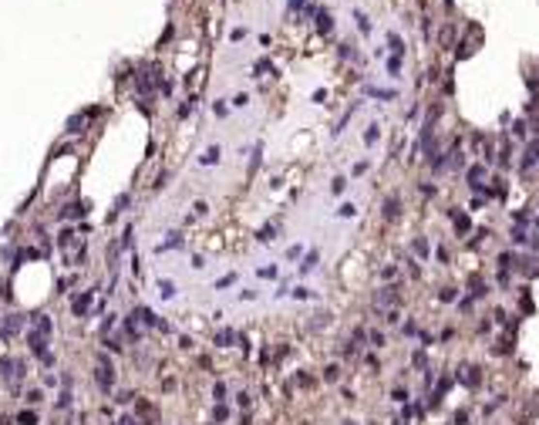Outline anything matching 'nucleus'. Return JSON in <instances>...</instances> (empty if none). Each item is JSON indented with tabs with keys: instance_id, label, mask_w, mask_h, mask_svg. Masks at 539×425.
Instances as JSON below:
<instances>
[{
	"instance_id": "obj_58",
	"label": "nucleus",
	"mask_w": 539,
	"mask_h": 425,
	"mask_svg": "<svg viewBox=\"0 0 539 425\" xmlns=\"http://www.w3.org/2000/svg\"><path fill=\"white\" fill-rule=\"evenodd\" d=\"M41 364H44V368H51V364H54V351L44 354V358H41Z\"/></svg>"
},
{
	"instance_id": "obj_21",
	"label": "nucleus",
	"mask_w": 539,
	"mask_h": 425,
	"mask_svg": "<svg viewBox=\"0 0 539 425\" xmlns=\"http://www.w3.org/2000/svg\"><path fill=\"white\" fill-rule=\"evenodd\" d=\"M388 48H391V51H395L398 58H401V54H404V41H401V37H398V34H388Z\"/></svg>"
},
{
	"instance_id": "obj_14",
	"label": "nucleus",
	"mask_w": 539,
	"mask_h": 425,
	"mask_svg": "<svg viewBox=\"0 0 539 425\" xmlns=\"http://www.w3.org/2000/svg\"><path fill=\"white\" fill-rule=\"evenodd\" d=\"M71 405H74V395H71V388H64V392L58 395V402H54V409H58V412H67Z\"/></svg>"
},
{
	"instance_id": "obj_53",
	"label": "nucleus",
	"mask_w": 539,
	"mask_h": 425,
	"mask_svg": "<svg viewBox=\"0 0 539 425\" xmlns=\"http://www.w3.org/2000/svg\"><path fill=\"white\" fill-rule=\"evenodd\" d=\"M297 385H303V388H310V385H314V378H310V375H297Z\"/></svg>"
},
{
	"instance_id": "obj_41",
	"label": "nucleus",
	"mask_w": 539,
	"mask_h": 425,
	"mask_svg": "<svg viewBox=\"0 0 539 425\" xmlns=\"http://www.w3.org/2000/svg\"><path fill=\"white\" fill-rule=\"evenodd\" d=\"M84 263H88V250H84V246H81V250H78V253H74V267H84Z\"/></svg>"
},
{
	"instance_id": "obj_22",
	"label": "nucleus",
	"mask_w": 539,
	"mask_h": 425,
	"mask_svg": "<svg viewBox=\"0 0 539 425\" xmlns=\"http://www.w3.org/2000/svg\"><path fill=\"white\" fill-rule=\"evenodd\" d=\"M273 236H276V226H273V223H270V226H263V229L256 233V240H260V243H273Z\"/></svg>"
},
{
	"instance_id": "obj_33",
	"label": "nucleus",
	"mask_w": 539,
	"mask_h": 425,
	"mask_svg": "<svg viewBox=\"0 0 539 425\" xmlns=\"http://www.w3.org/2000/svg\"><path fill=\"white\" fill-rule=\"evenodd\" d=\"M414 253H418V257H428V253H431L428 240H421V236H418V240H414Z\"/></svg>"
},
{
	"instance_id": "obj_6",
	"label": "nucleus",
	"mask_w": 539,
	"mask_h": 425,
	"mask_svg": "<svg viewBox=\"0 0 539 425\" xmlns=\"http://www.w3.org/2000/svg\"><path fill=\"white\" fill-rule=\"evenodd\" d=\"M459 381H462L465 388H478V385H482V368H478V364H462V368H459Z\"/></svg>"
},
{
	"instance_id": "obj_34",
	"label": "nucleus",
	"mask_w": 539,
	"mask_h": 425,
	"mask_svg": "<svg viewBox=\"0 0 539 425\" xmlns=\"http://www.w3.org/2000/svg\"><path fill=\"white\" fill-rule=\"evenodd\" d=\"M344 189H347V179H344V176H337L334 182H331V193H334V196H340Z\"/></svg>"
},
{
	"instance_id": "obj_50",
	"label": "nucleus",
	"mask_w": 539,
	"mask_h": 425,
	"mask_svg": "<svg viewBox=\"0 0 539 425\" xmlns=\"http://www.w3.org/2000/svg\"><path fill=\"white\" fill-rule=\"evenodd\" d=\"M411 361H414V368H425V364H428V358H425L421 351H414V358H411Z\"/></svg>"
},
{
	"instance_id": "obj_43",
	"label": "nucleus",
	"mask_w": 539,
	"mask_h": 425,
	"mask_svg": "<svg viewBox=\"0 0 539 425\" xmlns=\"http://www.w3.org/2000/svg\"><path fill=\"white\" fill-rule=\"evenodd\" d=\"M250 402H253L250 392H239V395H236V405H239V409H250Z\"/></svg>"
},
{
	"instance_id": "obj_36",
	"label": "nucleus",
	"mask_w": 539,
	"mask_h": 425,
	"mask_svg": "<svg viewBox=\"0 0 539 425\" xmlns=\"http://www.w3.org/2000/svg\"><path fill=\"white\" fill-rule=\"evenodd\" d=\"M212 398H216V402H226V385H222V381L212 385Z\"/></svg>"
},
{
	"instance_id": "obj_8",
	"label": "nucleus",
	"mask_w": 539,
	"mask_h": 425,
	"mask_svg": "<svg viewBox=\"0 0 539 425\" xmlns=\"http://www.w3.org/2000/svg\"><path fill=\"white\" fill-rule=\"evenodd\" d=\"M448 388H452V378L445 375V378L435 385V392H431V402H428V405H431V409H435V405H442V398H445V392H448Z\"/></svg>"
},
{
	"instance_id": "obj_9",
	"label": "nucleus",
	"mask_w": 539,
	"mask_h": 425,
	"mask_svg": "<svg viewBox=\"0 0 539 425\" xmlns=\"http://www.w3.org/2000/svg\"><path fill=\"white\" fill-rule=\"evenodd\" d=\"M219 159H222V148H219V145H209V148H206V152L199 155V162H202V165H216Z\"/></svg>"
},
{
	"instance_id": "obj_40",
	"label": "nucleus",
	"mask_w": 539,
	"mask_h": 425,
	"mask_svg": "<svg viewBox=\"0 0 539 425\" xmlns=\"http://www.w3.org/2000/svg\"><path fill=\"white\" fill-rule=\"evenodd\" d=\"M391 402L404 405V402H408V392H404V388H395V392H391Z\"/></svg>"
},
{
	"instance_id": "obj_10",
	"label": "nucleus",
	"mask_w": 539,
	"mask_h": 425,
	"mask_svg": "<svg viewBox=\"0 0 539 425\" xmlns=\"http://www.w3.org/2000/svg\"><path fill=\"white\" fill-rule=\"evenodd\" d=\"M317 31H320V34H331V31H334V17H331L327 10H317Z\"/></svg>"
},
{
	"instance_id": "obj_57",
	"label": "nucleus",
	"mask_w": 539,
	"mask_h": 425,
	"mask_svg": "<svg viewBox=\"0 0 539 425\" xmlns=\"http://www.w3.org/2000/svg\"><path fill=\"white\" fill-rule=\"evenodd\" d=\"M179 348H182V351H192V338H179Z\"/></svg>"
},
{
	"instance_id": "obj_24",
	"label": "nucleus",
	"mask_w": 539,
	"mask_h": 425,
	"mask_svg": "<svg viewBox=\"0 0 539 425\" xmlns=\"http://www.w3.org/2000/svg\"><path fill=\"white\" fill-rule=\"evenodd\" d=\"M192 112H196V95H189V101H186V105H179V118H189Z\"/></svg>"
},
{
	"instance_id": "obj_1",
	"label": "nucleus",
	"mask_w": 539,
	"mask_h": 425,
	"mask_svg": "<svg viewBox=\"0 0 539 425\" xmlns=\"http://www.w3.org/2000/svg\"><path fill=\"white\" fill-rule=\"evenodd\" d=\"M27 348H31V354H34V358L41 361L44 354L51 351V348H48V334H41V331H34V327H27Z\"/></svg>"
},
{
	"instance_id": "obj_45",
	"label": "nucleus",
	"mask_w": 539,
	"mask_h": 425,
	"mask_svg": "<svg viewBox=\"0 0 539 425\" xmlns=\"http://www.w3.org/2000/svg\"><path fill=\"white\" fill-rule=\"evenodd\" d=\"M290 294H293V297H297V300H307V297H314V294H310V290H307V287H297V290H290Z\"/></svg>"
},
{
	"instance_id": "obj_61",
	"label": "nucleus",
	"mask_w": 539,
	"mask_h": 425,
	"mask_svg": "<svg viewBox=\"0 0 539 425\" xmlns=\"http://www.w3.org/2000/svg\"><path fill=\"white\" fill-rule=\"evenodd\" d=\"M344 425H357V422H344Z\"/></svg>"
},
{
	"instance_id": "obj_46",
	"label": "nucleus",
	"mask_w": 539,
	"mask_h": 425,
	"mask_svg": "<svg viewBox=\"0 0 539 425\" xmlns=\"http://www.w3.org/2000/svg\"><path fill=\"white\" fill-rule=\"evenodd\" d=\"M401 331L408 334V338H418V324H414V321H408V324H404Z\"/></svg>"
},
{
	"instance_id": "obj_13",
	"label": "nucleus",
	"mask_w": 539,
	"mask_h": 425,
	"mask_svg": "<svg viewBox=\"0 0 539 425\" xmlns=\"http://www.w3.org/2000/svg\"><path fill=\"white\" fill-rule=\"evenodd\" d=\"M539 162V142H533L529 148H526V159H523V169H533Z\"/></svg>"
},
{
	"instance_id": "obj_5",
	"label": "nucleus",
	"mask_w": 539,
	"mask_h": 425,
	"mask_svg": "<svg viewBox=\"0 0 539 425\" xmlns=\"http://www.w3.org/2000/svg\"><path fill=\"white\" fill-rule=\"evenodd\" d=\"M95 290H98V287H91V290H81V294L71 300V311H74L78 317H88V311H91V300H95Z\"/></svg>"
},
{
	"instance_id": "obj_4",
	"label": "nucleus",
	"mask_w": 539,
	"mask_h": 425,
	"mask_svg": "<svg viewBox=\"0 0 539 425\" xmlns=\"http://www.w3.org/2000/svg\"><path fill=\"white\" fill-rule=\"evenodd\" d=\"M91 212V203L88 199H74V203H67L64 210L58 212V219H81V216H88Z\"/></svg>"
},
{
	"instance_id": "obj_49",
	"label": "nucleus",
	"mask_w": 539,
	"mask_h": 425,
	"mask_svg": "<svg viewBox=\"0 0 539 425\" xmlns=\"http://www.w3.org/2000/svg\"><path fill=\"white\" fill-rule=\"evenodd\" d=\"M469 422V409H459V412H455V425H465Z\"/></svg>"
},
{
	"instance_id": "obj_35",
	"label": "nucleus",
	"mask_w": 539,
	"mask_h": 425,
	"mask_svg": "<svg viewBox=\"0 0 539 425\" xmlns=\"http://www.w3.org/2000/svg\"><path fill=\"white\" fill-rule=\"evenodd\" d=\"M438 300H442V304H452V300H455V287H445V290H438Z\"/></svg>"
},
{
	"instance_id": "obj_27",
	"label": "nucleus",
	"mask_w": 539,
	"mask_h": 425,
	"mask_svg": "<svg viewBox=\"0 0 539 425\" xmlns=\"http://www.w3.org/2000/svg\"><path fill=\"white\" fill-rule=\"evenodd\" d=\"M354 20H357V31H364V34H371V20L361 14V10H354Z\"/></svg>"
},
{
	"instance_id": "obj_60",
	"label": "nucleus",
	"mask_w": 539,
	"mask_h": 425,
	"mask_svg": "<svg viewBox=\"0 0 539 425\" xmlns=\"http://www.w3.org/2000/svg\"><path fill=\"white\" fill-rule=\"evenodd\" d=\"M286 7H290V10H300V7H303V0H286Z\"/></svg>"
},
{
	"instance_id": "obj_39",
	"label": "nucleus",
	"mask_w": 539,
	"mask_h": 425,
	"mask_svg": "<svg viewBox=\"0 0 539 425\" xmlns=\"http://www.w3.org/2000/svg\"><path fill=\"white\" fill-rule=\"evenodd\" d=\"M401 71V58L395 54V58H388V74H398Z\"/></svg>"
},
{
	"instance_id": "obj_54",
	"label": "nucleus",
	"mask_w": 539,
	"mask_h": 425,
	"mask_svg": "<svg viewBox=\"0 0 539 425\" xmlns=\"http://www.w3.org/2000/svg\"><path fill=\"white\" fill-rule=\"evenodd\" d=\"M260 277H267V280H273V277H276V267H263V270H260Z\"/></svg>"
},
{
	"instance_id": "obj_20",
	"label": "nucleus",
	"mask_w": 539,
	"mask_h": 425,
	"mask_svg": "<svg viewBox=\"0 0 539 425\" xmlns=\"http://www.w3.org/2000/svg\"><path fill=\"white\" fill-rule=\"evenodd\" d=\"M132 236H135V226L128 223V226L122 229V240H118V246H122V250H128V246H132Z\"/></svg>"
},
{
	"instance_id": "obj_23",
	"label": "nucleus",
	"mask_w": 539,
	"mask_h": 425,
	"mask_svg": "<svg viewBox=\"0 0 539 425\" xmlns=\"http://www.w3.org/2000/svg\"><path fill=\"white\" fill-rule=\"evenodd\" d=\"M17 425H37V412H34V409L20 412V415H17Z\"/></svg>"
},
{
	"instance_id": "obj_29",
	"label": "nucleus",
	"mask_w": 539,
	"mask_h": 425,
	"mask_svg": "<svg viewBox=\"0 0 539 425\" xmlns=\"http://www.w3.org/2000/svg\"><path fill=\"white\" fill-rule=\"evenodd\" d=\"M452 219H455V229H459V233H465V229H469V216H462V212L452 210Z\"/></svg>"
},
{
	"instance_id": "obj_16",
	"label": "nucleus",
	"mask_w": 539,
	"mask_h": 425,
	"mask_svg": "<svg viewBox=\"0 0 539 425\" xmlns=\"http://www.w3.org/2000/svg\"><path fill=\"white\" fill-rule=\"evenodd\" d=\"M378 304H398V290H395V287H384V290L378 294Z\"/></svg>"
},
{
	"instance_id": "obj_25",
	"label": "nucleus",
	"mask_w": 539,
	"mask_h": 425,
	"mask_svg": "<svg viewBox=\"0 0 539 425\" xmlns=\"http://www.w3.org/2000/svg\"><path fill=\"white\" fill-rule=\"evenodd\" d=\"M24 402H27V405H41V402H44V392H41V388H31V392L24 395Z\"/></svg>"
},
{
	"instance_id": "obj_17",
	"label": "nucleus",
	"mask_w": 539,
	"mask_h": 425,
	"mask_svg": "<svg viewBox=\"0 0 539 425\" xmlns=\"http://www.w3.org/2000/svg\"><path fill=\"white\" fill-rule=\"evenodd\" d=\"M159 297H162V300L175 297V283H172V280H159Z\"/></svg>"
},
{
	"instance_id": "obj_56",
	"label": "nucleus",
	"mask_w": 539,
	"mask_h": 425,
	"mask_svg": "<svg viewBox=\"0 0 539 425\" xmlns=\"http://www.w3.org/2000/svg\"><path fill=\"white\" fill-rule=\"evenodd\" d=\"M384 321H388V324H398L401 317H398V311H388V314H384Z\"/></svg>"
},
{
	"instance_id": "obj_2",
	"label": "nucleus",
	"mask_w": 539,
	"mask_h": 425,
	"mask_svg": "<svg viewBox=\"0 0 539 425\" xmlns=\"http://www.w3.org/2000/svg\"><path fill=\"white\" fill-rule=\"evenodd\" d=\"M95 385H98V392L101 395H111V388H115V368H95Z\"/></svg>"
},
{
	"instance_id": "obj_48",
	"label": "nucleus",
	"mask_w": 539,
	"mask_h": 425,
	"mask_svg": "<svg viewBox=\"0 0 539 425\" xmlns=\"http://www.w3.org/2000/svg\"><path fill=\"white\" fill-rule=\"evenodd\" d=\"M512 219H516V223H529V219H533V212H529V210H519Z\"/></svg>"
},
{
	"instance_id": "obj_37",
	"label": "nucleus",
	"mask_w": 539,
	"mask_h": 425,
	"mask_svg": "<svg viewBox=\"0 0 539 425\" xmlns=\"http://www.w3.org/2000/svg\"><path fill=\"white\" fill-rule=\"evenodd\" d=\"M354 212H357V206H354V203H344V206L337 210V216H344V219H350Z\"/></svg>"
},
{
	"instance_id": "obj_52",
	"label": "nucleus",
	"mask_w": 539,
	"mask_h": 425,
	"mask_svg": "<svg viewBox=\"0 0 539 425\" xmlns=\"http://www.w3.org/2000/svg\"><path fill=\"white\" fill-rule=\"evenodd\" d=\"M512 243H526V233H523V229H519V226H516V229H512Z\"/></svg>"
},
{
	"instance_id": "obj_12",
	"label": "nucleus",
	"mask_w": 539,
	"mask_h": 425,
	"mask_svg": "<svg viewBox=\"0 0 539 425\" xmlns=\"http://www.w3.org/2000/svg\"><path fill=\"white\" fill-rule=\"evenodd\" d=\"M398 216H401V199L391 196V199L384 203V219H398Z\"/></svg>"
},
{
	"instance_id": "obj_62",
	"label": "nucleus",
	"mask_w": 539,
	"mask_h": 425,
	"mask_svg": "<svg viewBox=\"0 0 539 425\" xmlns=\"http://www.w3.org/2000/svg\"><path fill=\"white\" fill-rule=\"evenodd\" d=\"M138 425H145V422H138Z\"/></svg>"
},
{
	"instance_id": "obj_51",
	"label": "nucleus",
	"mask_w": 539,
	"mask_h": 425,
	"mask_svg": "<svg viewBox=\"0 0 539 425\" xmlns=\"http://www.w3.org/2000/svg\"><path fill=\"white\" fill-rule=\"evenodd\" d=\"M233 105H236V108H243V105H250V95H236V98H233Z\"/></svg>"
},
{
	"instance_id": "obj_19",
	"label": "nucleus",
	"mask_w": 539,
	"mask_h": 425,
	"mask_svg": "<svg viewBox=\"0 0 539 425\" xmlns=\"http://www.w3.org/2000/svg\"><path fill=\"white\" fill-rule=\"evenodd\" d=\"M229 419V409H226V402H216V409H212V422H226Z\"/></svg>"
},
{
	"instance_id": "obj_42",
	"label": "nucleus",
	"mask_w": 539,
	"mask_h": 425,
	"mask_svg": "<svg viewBox=\"0 0 539 425\" xmlns=\"http://www.w3.org/2000/svg\"><path fill=\"white\" fill-rule=\"evenodd\" d=\"M367 341H371L374 348H381V344H384V334H381V331H371V334H367Z\"/></svg>"
},
{
	"instance_id": "obj_11",
	"label": "nucleus",
	"mask_w": 539,
	"mask_h": 425,
	"mask_svg": "<svg viewBox=\"0 0 539 425\" xmlns=\"http://www.w3.org/2000/svg\"><path fill=\"white\" fill-rule=\"evenodd\" d=\"M233 341H239V334H236V331H229V327H222V331L216 334V348H229Z\"/></svg>"
},
{
	"instance_id": "obj_15",
	"label": "nucleus",
	"mask_w": 539,
	"mask_h": 425,
	"mask_svg": "<svg viewBox=\"0 0 539 425\" xmlns=\"http://www.w3.org/2000/svg\"><path fill=\"white\" fill-rule=\"evenodd\" d=\"M317 260H320V257H317V250H310V253L303 257V263H300V274H310V270L317 267Z\"/></svg>"
},
{
	"instance_id": "obj_7",
	"label": "nucleus",
	"mask_w": 539,
	"mask_h": 425,
	"mask_svg": "<svg viewBox=\"0 0 539 425\" xmlns=\"http://www.w3.org/2000/svg\"><path fill=\"white\" fill-rule=\"evenodd\" d=\"M31 327L41 331V334H48V338L54 334V321H51L48 314H34V317H31Z\"/></svg>"
},
{
	"instance_id": "obj_47",
	"label": "nucleus",
	"mask_w": 539,
	"mask_h": 425,
	"mask_svg": "<svg viewBox=\"0 0 539 425\" xmlns=\"http://www.w3.org/2000/svg\"><path fill=\"white\" fill-rule=\"evenodd\" d=\"M115 402H118V405H132V402H135V395H132V392H122V395H118Z\"/></svg>"
},
{
	"instance_id": "obj_55",
	"label": "nucleus",
	"mask_w": 539,
	"mask_h": 425,
	"mask_svg": "<svg viewBox=\"0 0 539 425\" xmlns=\"http://www.w3.org/2000/svg\"><path fill=\"white\" fill-rule=\"evenodd\" d=\"M212 112H216V115H219V118H222V115H226V112H229V108H226V105H222V101H216V105H212Z\"/></svg>"
},
{
	"instance_id": "obj_3",
	"label": "nucleus",
	"mask_w": 539,
	"mask_h": 425,
	"mask_svg": "<svg viewBox=\"0 0 539 425\" xmlns=\"http://www.w3.org/2000/svg\"><path fill=\"white\" fill-rule=\"evenodd\" d=\"M24 321H27L24 314H7V317L0 321V338H3V341H10V338L24 327Z\"/></svg>"
},
{
	"instance_id": "obj_59",
	"label": "nucleus",
	"mask_w": 539,
	"mask_h": 425,
	"mask_svg": "<svg viewBox=\"0 0 539 425\" xmlns=\"http://www.w3.org/2000/svg\"><path fill=\"white\" fill-rule=\"evenodd\" d=\"M192 210H196V216H206V212H209V206H206V203H196Z\"/></svg>"
},
{
	"instance_id": "obj_44",
	"label": "nucleus",
	"mask_w": 539,
	"mask_h": 425,
	"mask_svg": "<svg viewBox=\"0 0 539 425\" xmlns=\"http://www.w3.org/2000/svg\"><path fill=\"white\" fill-rule=\"evenodd\" d=\"M229 283H236V274H226V277H219V280H216V287L222 290V287H229Z\"/></svg>"
},
{
	"instance_id": "obj_32",
	"label": "nucleus",
	"mask_w": 539,
	"mask_h": 425,
	"mask_svg": "<svg viewBox=\"0 0 539 425\" xmlns=\"http://www.w3.org/2000/svg\"><path fill=\"white\" fill-rule=\"evenodd\" d=\"M324 381H340V368H337V364H327V368H324Z\"/></svg>"
},
{
	"instance_id": "obj_26",
	"label": "nucleus",
	"mask_w": 539,
	"mask_h": 425,
	"mask_svg": "<svg viewBox=\"0 0 539 425\" xmlns=\"http://www.w3.org/2000/svg\"><path fill=\"white\" fill-rule=\"evenodd\" d=\"M482 176H485V169H482V165H469V186L482 182Z\"/></svg>"
},
{
	"instance_id": "obj_30",
	"label": "nucleus",
	"mask_w": 539,
	"mask_h": 425,
	"mask_svg": "<svg viewBox=\"0 0 539 425\" xmlns=\"http://www.w3.org/2000/svg\"><path fill=\"white\" fill-rule=\"evenodd\" d=\"M485 294H489V287H485V283H482V280H472V300H478V297H485Z\"/></svg>"
},
{
	"instance_id": "obj_38",
	"label": "nucleus",
	"mask_w": 539,
	"mask_h": 425,
	"mask_svg": "<svg viewBox=\"0 0 539 425\" xmlns=\"http://www.w3.org/2000/svg\"><path fill=\"white\" fill-rule=\"evenodd\" d=\"M115 321H118V314H108V321L101 324V338H108V331L115 327Z\"/></svg>"
},
{
	"instance_id": "obj_18",
	"label": "nucleus",
	"mask_w": 539,
	"mask_h": 425,
	"mask_svg": "<svg viewBox=\"0 0 539 425\" xmlns=\"http://www.w3.org/2000/svg\"><path fill=\"white\" fill-rule=\"evenodd\" d=\"M58 246H61V250L74 246V229H61V233H58Z\"/></svg>"
},
{
	"instance_id": "obj_28",
	"label": "nucleus",
	"mask_w": 539,
	"mask_h": 425,
	"mask_svg": "<svg viewBox=\"0 0 539 425\" xmlns=\"http://www.w3.org/2000/svg\"><path fill=\"white\" fill-rule=\"evenodd\" d=\"M364 91H367V95H374V98H391V101L398 98V91H384V88H364Z\"/></svg>"
},
{
	"instance_id": "obj_31",
	"label": "nucleus",
	"mask_w": 539,
	"mask_h": 425,
	"mask_svg": "<svg viewBox=\"0 0 539 425\" xmlns=\"http://www.w3.org/2000/svg\"><path fill=\"white\" fill-rule=\"evenodd\" d=\"M378 139H381V129H378V125H367V132H364V142H367V145H374Z\"/></svg>"
}]
</instances>
